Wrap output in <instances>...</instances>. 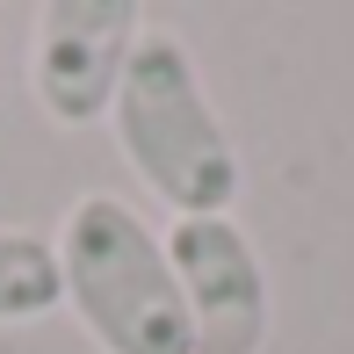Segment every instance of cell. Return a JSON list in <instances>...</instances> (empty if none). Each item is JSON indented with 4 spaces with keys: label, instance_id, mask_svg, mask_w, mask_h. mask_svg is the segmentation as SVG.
I'll return each mask as SVG.
<instances>
[{
    "label": "cell",
    "instance_id": "4",
    "mask_svg": "<svg viewBox=\"0 0 354 354\" xmlns=\"http://www.w3.org/2000/svg\"><path fill=\"white\" fill-rule=\"evenodd\" d=\"M167 261L181 282L196 354H261L275 326L261 246L246 239L239 217H174L167 224Z\"/></svg>",
    "mask_w": 354,
    "mask_h": 354
},
{
    "label": "cell",
    "instance_id": "3",
    "mask_svg": "<svg viewBox=\"0 0 354 354\" xmlns=\"http://www.w3.org/2000/svg\"><path fill=\"white\" fill-rule=\"evenodd\" d=\"M138 0H44L29 15V94L58 131H94L145 44Z\"/></svg>",
    "mask_w": 354,
    "mask_h": 354
},
{
    "label": "cell",
    "instance_id": "5",
    "mask_svg": "<svg viewBox=\"0 0 354 354\" xmlns=\"http://www.w3.org/2000/svg\"><path fill=\"white\" fill-rule=\"evenodd\" d=\"M66 304V282H58V246L44 232H22V224H0V326H37Z\"/></svg>",
    "mask_w": 354,
    "mask_h": 354
},
{
    "label": "cell",
    "instance_id": "2",
    "mask_svg": "<svg viewBox=\"0 0 354 354\" xmlns=\"http://www.w3.org/2000/svg\"><path fill=\"white\" fill-rule=\"evenodd\" d=\"M58 282L66 311L102 354H196L167 232H152L123 196L87 188L58 224Z\"/></svg>",
    "mask_w": 354,
    "mask_h": 354
},
{
    "label": "cell",
    "instance_id": "1",
    "mask_svg": "<svg viewBox=\"0 0 354 354\" xmlns=\"http://www.w3.org/2000/svg\"><path fill=\"white\" fill-rule=\"evenodd\" d=\"M123 167L138 174V188L174 217H232L239 188H246V159H239L232 123L217 116L203 66L188 51V37L174 29H145L131 73L109 109Z\"/></svg>",
    "mask_w": 354,
    "mask_h": 354
}]
</instances>
